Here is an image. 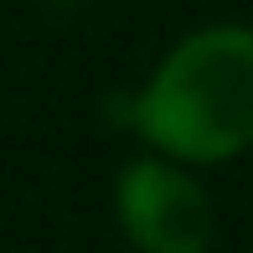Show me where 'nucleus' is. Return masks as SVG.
<instances>
[{
	"instance_id": "1",
	"label": "nucleus",
	"mask_w": 253,
	"mask_h": 253,
	"mask_svg": "<svg viewBox=\"0 0 253 253\" xmlns=\"http://www.w3.org/2000/svg\"><path fill=\"white\" fill-rule=\"evenodd\" d=\"M129 129L181 166H227L253 145V26L212 21L176 42L134 93Z\"/></svg>"
},
{
	"instance_id": "2",
	"label": "nucleus",
	"mask_w": 253,
	"mask_h": 253,
	"mask_svg": "<svg viewBox=\"0 0 253 253\" xmlns=\"http://www.w3.org/2000/svg\"><path fill=\"white\" fill-rule=\"evenodd\" d=\"M114 217L134 253H207L217 238V207L202 176L155 150L119 166Z\"/></svg>"
},
{
	"instance_id": "3",
	"label": "nucleus",
	"mask_w": 253,
	"mask_h": 253,
	"mask_svg": "<svg viewBox=\"0 0 253 253\" xmlns=\"http://www.w3.org/2000/svg\"><path fill=\"white\" fill-rule=\"evenodd\" d=\"M47 5H57V10H73V5H83V0H47Z\"/></svg>"
}]
</instances>
